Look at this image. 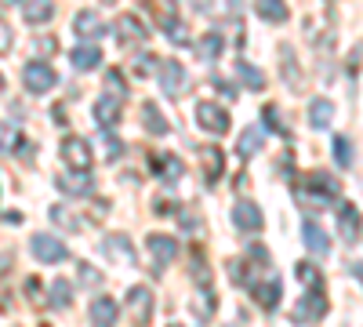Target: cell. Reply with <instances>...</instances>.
<instances>
[{
    "label": "cell",
    "mask_w": 363,
    "mask_h": 327,
    "mask_svg": "<svg viewBox=\"0 0 363 327\" xmlns=\"http://www.w3.org/2000/svg\"><path fill=\"white\" fill-rule=\"evenodd\" d=\"M62 160H66V167H69V171L87 174V171H91V145H87V138L69 135V138L62 142Z\"/></svg>",
    "instance_id": "6da1fadb"
},
{
    "label": "cell",
    "mask_w": 363,
    "mask_h": 327,
    "mask_svg": "<svg viewBox=\"0 0 363 327\" xmlns=\"http://www.w3.org/2000/svg\"><path fill=\"white\" fill-rule=\"evenodd\" d=\"M55 80H58V73H55L48 62H29V66L22 70V84H26V92H29V95H44V92H51Z\"/></svg>",
    "instance_id": "7a4b0ae2"
},
{
    "label": "cell",
    "mask_w": 363,
    "mask_h": 327,
    "mask_svg": "<svg viewBox=\"0 0 363 327\" xmlns=\"http://www.w3.org/2000/svg\"><path fill=\"white\" fill-rule=\"evenodd\" d=\"M306 193H309L313 200H320V207H323V204H330V200H338L342 182H338L335 174H327V171H313V174L306 178Z\"/></svg>",
    "instance_id": "3957f363"
},
{
    "label": "cell",
    "mask_w": 363,
    "mask_h": 327,
    "mask_svg": "<svg viewBox=\"0 0 363 327\" xmlns=\"http://www.w3.org/2000/svg\"><path fill=\"white\" fill-rule=\"evenodd\" d=\"M196 124L203 131H211V135H225L229 131V113L222 106H215V102H200L196 106Z\"/></svg>",
    "instance_id": "277c9868"
},
{
    "label": "cell",
    "mask_w": 363,
    "mask_h": 327,
    "mask_svg": "<svg viewBox=\"0 0 363 327\" xmlns=\"http://www.w3.org/2000/svg\"><path fill=\"white\" fill-rule=\"evenodd\" d=\"M29 248H33V255L40 262H66L69 258V248L58 240V236H48V233H37L33 240H29Z\"/></svg>",
    "instance_id": "5b68a950"
},
{
    "label": "cell",
    "mask_w": 363,
    "mask_h": 327,
    "mask_svg": "<svg viewBox=\"0 0 363 327\" xmlns=\"http://www.w3.org/2000/svg\"><path fill=\"white\" fill-rule=\"evenodd\" d=\"M327 313V299H323V291H306L298 299V306H294V320L298 323H313V320H320Z\"/></svg>",
    "instance_id": "8992f818"
},
{
    "label": "cell",
    "mask_w": 363,
    "mask_h": 327,
    "mask_svg": "<svg viewBox=\"0 0 363 327\" xmlns=\"http://www.w3.org/2000/svg\"><path fill=\"white\" fill-rule=\"evenodd\" d=\"M128 313L135 323H145L149 316H153V291L149 287H131L128 291Z\"/></svg>",
    "instance_id": "52a82bcc"
},
{
    "label": "cell",
    "mask_w": 363,
    "mask_h": 327,
    "mask_svg": "<svg viewBox=\"0 0 363 327\" xmlns=\"http://www.w3.org/2000/svg\"><path fill=\"white\" fill-rule=\"evenodd\" d=\"M233 226H236V229H244V233L262 229V207H258V204H251V200L233 204Z\"/></svg>",
    "instance_id": "ba28073f"
},
{
    "label": "cell",
    "mask_w": 363,
    "mask_h": 327,
    "mask_svg": "<svg viewBox=\"0 0 363 327\" xmlns=\"http://www.w3.org/2000/svg\"><path fill=\"white\" fill-rule=\"evenodd\" d=\"M149 167H153V174L160 178V182H178V178L186 174V164H182L178 157H171V153H153Z\"/></svg>",
    "instance_id": "9c48e42d"
},
{
    "label": "cell",
    "mask_w": 363,
    "mask_h": 327,
    "mask_svg": "<svg viewBox=\"0 0 363 327\" xmlns=\"http://www.w3.org/2000/svg\"><path fill=\"white\" fill-rule=\"evenodd\" d=\"M145 248L153 251V258H157V270H164V265L178 255V240H174V236H167V233H153V236L145 240Z\"/></svg>",
    "instance_id": "30bf717a"
},
{
    "label": "cell",
    "mask_w": 363,
    "mask_h": 327,
    "mask_svg": "<svg viewBox=\"0 0 363 327\" xmlns=\"http://www.w3.org/2000/svg\"><path fill=\"white\" fill-rule=\"evenodd\" d=\"M160 87L164 95H182V87H186V66L182 62H160Z\"/></svg>",
    "instance_id": "8fae6325"
},
{
    "label": "cell",
    "mask_w": 363,
    "mask_h": 327,
    "mask_svg": "<svg viewBox=\"0 0 363 327\" xmlns=\"http://www.w3.org/2000/svg\"><path fill=\"white\" fill-rule=\"evenodd\" d=\"M338 229H342V240H345V244H356V240H359V207H356V204H342Z\"/></svg>",
    "instance_id": "7c38bea8"
},
{
    "label": "cell",
    "mask_w": 363,
    "mask_h": 327,
    "mask_svg": "<svg viewBox=\"0 0 363 327\" xmlns=\"http://www.w3.org/2000/svg\"><path fill=\"white\" fill-rule=\"evenodd\" d=\"M301 240H306V248H309L313 255H320V258H323V255L330 251V240H327V233H323V229H320V226H316L313 218H306V222H301Z\"/></svg>",
    "instance_id": "4fadbf2b"
},
{
    "label": "cell",
    "mask_w": 363,
    "mask_h": 327,
    "mask_svg": "<svg viewBox=\"0 0 363 327\" xmlns=\"http://www.w3.org/2000/svg\"><path fill=\"white\" fill-rule=\"evenodd\" d=\"M58 189L66 196H87L91 193V174H77V171L58 174Z\"/></svg>",
    "instance_id": "5bb4252c"
},
{
    "label": "cell",
    "mask_w": 363,
    "mask_h": 327,
    "mask_svg": "<svg viewBox=\"0 0 363 327\" xmlns=\"http://www.w3.org/2000/svg\"><path fill=\"white\" fill-rule=\"evenodd\" d=\"M91 323L95 327H113L116 323V302L106 299V294H99V299L91 302Z\"/></svg>",
    "instance_id": "9a60e30c"
},
{
    "label": "cell",
    "mask_w": 363,
    "mask_h": 327,
    "mask_svg": "<svg viewBox=\"0 0 363 327\" xmlns=\"http://www.w3.org/2000/svg\"><path fill=\"white\" fill-rule=\"evenodd\" d=\"M116 33H120V40L124 44H135V40H142L145 37V26L138 22V15H116Z\"/></svg>",
    "instance_id": "2e32d148"
},
{
    "label": "cell",
    "mask_w": 363,
    "mask_h": 327,
    "mask_svg": "<svg viewBox=\"0 0 363 327\" xmlns=\"http://www.w3.org/2000/svg\"><path fill=\"white\" fill-rule=\"evenodd\" d=\"M102 248H106V255H109V258H116L120 265H135V248H131L128 236H109V240H106Z\"/></svg>",
    "instance_id": "e0dca14e"
},
{
    "label": "cell",
    "mask_w": 363,
    "mask_h": 327,
    "mask_svg": "<svg viewBox=\"0 0 363 327\" xmlns=\"http://www.w3.org/2000/svg\"><path fill=\"white\" fill-rule=\"evenodd\" d=\"M95 121H99V128H102V131H109L113 124H120V102H116V99H109V95H106V99H99V102H95Z\"/></svg>",
    "instance_id": "ac0fdd59"
},
{
    "label": "cell",
    "mask_w": 363,
    "mask_h": 327,
    "mask_svg": "<svg viewBox=\"0 0 363 327\" xmlns=\"http://www.w3.org/2000/svg\"><path fill=\"white\" fill-rule=\"evenodd\" d=\"M22 18H26L29 26H44V22L55 18V4H51V0H33V4L22 8Z\"/></svg>",
    "instance_id": "d6986e66"
},
{
    "label": "cell",
    "mask_w": 363,
    "mask_h": 327,
    "mask_svg": "<svg viewBox=\"0 0 363 327\" xmlns=\"http://www.w3.org/2000/svg\"><path fill=\"white\" fill-rule=\"evenodd\" d=\"M73 66L77 70H99V62H102V51L95 48V44H80V48H73Z\"/></svg>",
    "instance_id": "ffe728a7"
},
{
    "label": "cell",
    "mask_w": 363,
    "mask_h": 327,
    "mask_svg": "<svg viewBox=\"0 0 363 327\" xmlns=\"http://www.w3.org/2000/svg\"><path fill=\"white\" fill-rule=\"evenodd\" d=\"M142 124H145L149 135H167V131H171V124L164 121V113H160L153 102H145V106H142Z\"/></svg>",
    "instance_id": "44dd1931"
},
{
    "label": "cell",
    "mask_w": 363,
    "mask_h": 327,
    "mask_svg": "<svg viewBox=\"0 0 363 327\" xmlns=\"http://www.w3.org/2000/svg\"><path fill=\"white\" fill-rule=\"evenodd\" d=\"M222 167H225V157L218 145H207L203 150V178L207 182H215V178H222Z\"/></svg>",
    "instance_id": "7402d4cb"
},
{
    "label": "cell",
    "mask_w": 363,
    "mask_h": 327,
    "mask_svg": "<svg viewBox=\"0 0 363 327\" xmlns=\"http://www.w3.org/2000/svg\"><path fill=\"white\" fill-rule=\"evenodd\" d=\"M73 26H77V33L80 37H102V18H99V11H80L77 18H73Z\"/></svg>",
    "instance_id": "603a6c76"
},
{
    "label": "cell",
    "mask_w": 363,
    "mask_h": 327,
    "mask_svg": "<svg viewBox=\"0 0 363 327\" xmlns=\"http://www.w3.org/2000/svg\"><path fill=\"white\" fill-rule=\"evenodd\" d=\"M262 142H265V131L262 128H247L244 135H240V142H236V153L240 157H255L262 150Z\"/></svg>",
    "instance_id": "cb8c5ba5"
},
{
    "label": "cell",
    "mask_w": 363,
    "mask_h": 327,
    "mask_svg": "<svg viewBox=\"0 0 363 327\" xmlns=\"http://www.w3.org/2000/svg\"><path fill=\"white\" fill-rule=\"evenodd\" d=\"M309 121H313V128H327L330 121H335V102H330V99H313Z\"/></svg>",
    "instance_id": "d4e9b609"
},
{
    "label": "cell",
    "mask_w": 363,
    "mask_h": 327,
    "mask_svg": "<svg viewBox=\"0 0 363 327\" xmlns=\"http://www.w3.org/2000/svg\"><path fill=\"white\" fill-rule=\"evenodd\" d=\"M255 302H258L262 309H277V306H280V280H269L265 287L258 284V287H255Z\"/></svg>",
    "instance_id": "484cf974"
},
{
    "label": "cell",
    "mask_w": 363,
    "mask_h": 327,
    "mask_svg": "<svg viewBox=\"0 0 363 327\" xmlns=\"http://www.w3.org/2000/svg\"><path fill=\"white\" fill-rule=\"evenodd\" d=\"M255 11H258L262 22H284L291 15L287 4H280V0H262V4H255Z\"/></svg>",
    "instance_id": "4316f807"
},
{
    "label": "cell",
    "mask_w": 363,
    "mask_h": 327,
    "mask_svg": "<svg viewBox=\"0 0 363 327\" xmlns=\"http://www.w3.org/2000/svg\"><path fill=\"white\" fill-rule=\"evenodd\" d=\"M22 150V131L8 121H0V153H15Z\"/></svg>",
    "instance_id": "83f0119b"
},
{
    "label": "cell",
    "mask_w": 363,
    "mask_h": 327,
    "mask_svg": "<svg viewBox=\"0 0 363 327\" xmlns=\"http://www.w3.org/2000/svg\"><path fill=\"white\" fill-rule=\"evenodd\" d=\"M294 277L306 284L309 291H323V277H320V270L313 262H298V270H294Z\"/></svg>",
    "instance_id": "f1b7e54d"
},
{
    "label": "cell",
    "mask_w": 363,
    "mask_h": 327,
    "mask_svg": "<svg viewBox=\"0 0 363 327\" xmlns=\"http://www.w3.org/2000/svg\"><path fill=\"white\" fill-rule=\"evenodd\" d=\"M335 160H338V167H352L356 153H352V138L349 135H335Z\"/></svg>",
    "instance_id": "f546056e"
},
{
    "label": "cell",
    "mask_w": 363,
    "mask_h": 327,
    "mask_svg": "<svg viewBox=\"0 0 363 327\" xmlns=\"http://www.w3.org/2000/svg\"><path fill=\"white\" fill-rule=\"evenodd\" d=\"M233 70H236V77L244 80L247 87H255V92H262V87H265V77H262V73H258V70H255L251 62H236Z\"/></svg>",
    "instance_id": "4dcf8cb0"
},
{
    "label": "cell",
    "mask_w": 363,
    "mask_h": 327,
    "mask_svg": "<svg viewBox=\"0 0 363 327\" xmlns=\"http://www.w3.org/2000/svg\"><path fill=\"white\" fill-rule=\"evenodd\" d=\"M222 33H207L203 40H200V55H203V62H215L218 58V51H222Z\"/></svg>",
    "instance_id": "1f68e13d"
},
{
    "label": "cell",
    "mask_w": 363,
    "mask_h": 327,
    "mask_svg": "<svg viewBox=\"0 0 363 327\" xmlns=\"http://www.w3.org/2000/svg\"><path fill=\"white\" fill-rule=\"evenodd\" d=\"M69 302H73L69 284H66V280H55V284H51V306H55V309H69Z\"/></svg>",
    "instance_id": "d6a6232c"
},
{
    "label": "cell",
    "mask_w": 363,
    "mask_h": 327,
    "mask_svg": "<svg viewBox=\"0 0 363 327\" xmlns=\"http://www.w3.org/2000/svg\"><path fill=\"white\" fill-rule=\"evenodd\" d=\"M262 116H265V124H269L272 131H280V135H291V131H287V124L280 121V109H277V106H265V109H262Z\"/></svg>",
    "instance_id": "836d02e7"
},
{
    "label": "cell",
    "mask_w": 363,
    "mask_h": 327,
    "mask_svg": "<svg viewBox=\"0 0 363 327\" xmlns=\"http://www.w3.org/2000/svg\"><path fill=\"white\" fill-rule=\"evenodd\" d=\"M106 87H109V92H113L109 99H116V102L124 99V77H120L116 70H109V73H106Z\"/></svg>",
    "instance_id": "e575fe53"
},
{
    "label": "cell",
    "mask_w": 363,
    "mask_h": 327,
    "mask_svg": "<svg viewBox=\"0 0 363 327\" xmlns=\"http://www.w3.org/2000/svg\"><path fill=\"white\" fill-rule=\"evenodd\" d=\"M11 44H15L11 26H8V22H0V55H8V51H11Z\"/></svg>",
    "instance_id": "d590c367"
},
{
    "label": "cell",
    "mask_w": 363,
    "mask_h": 327,
    "mask_svg": "<svg viewBox=\"0 0 363 327\" xmlns=\"http://www.w3.org/2000/svg\"><path fill=\"white\" fill-rule=\"evenodd\" d=\"M80 280L91 284V287H99V284H102V273H99V270H87V265H80Z\"/></svg>",
    "instance_id": "8d00e7d4"
},
{
    "label": "cell",
    "mask_w": 363,
    "mask_h": 327,
    "mask_svg": "<svg viewBox=\"0 0 363 327\" xmlns=\"http://www.w3.org/2000/svg\"><path fill=\"white\" fill-rule=\"evenodd\" d=\"M153 62H160V58H157V55H142V58H138V66H135V70H138V73L145 77V73H153Z\"/></svg>",
    "instance_id": "74e56055"
},
{
    "label": "cell",
    "mask_w": 363,
    "mask_h": 327,
    "mask_svg": "<svg viewBox=\"0 0 363 327\" xmlns=\"http://www.w3.org/2000/svg\"><path fill=\"white\" fill-rule=\"evenodd\" d=\"M8 262H11L8 255H4V258H0V273H4V270H8Z\"/></svg>",
    "instance_id": "f35d334b"
},
{
    "label": "cell",
    "mask_w": 363,
    "mask_h": 327,
    "mask_svg": "<svg viewBox=\"0 0 363 327\" xmlns=\"http://www.w3.org/2000/svg\"><path fill=\"white\" fill-rule=\"evenodd\" d=\"M0 92H4V77H0Z\"/></svg>",
    "instance_id": "ab89813d"
},
{
    "label": "cell",
    "mask_w": 363,
    "mask_h": 327,
    "mask_svg": "<svg viewBox=\"0 0 363 327\" xmlns=\"http://www.w3.org/2000/svg\"><path fill=\"white\" fill-rule=\"evenodd\" d=\"M174 327H182V323H174Z\"/></svg>",
    "instance_id": "60d3db41"
}]
</instances>
